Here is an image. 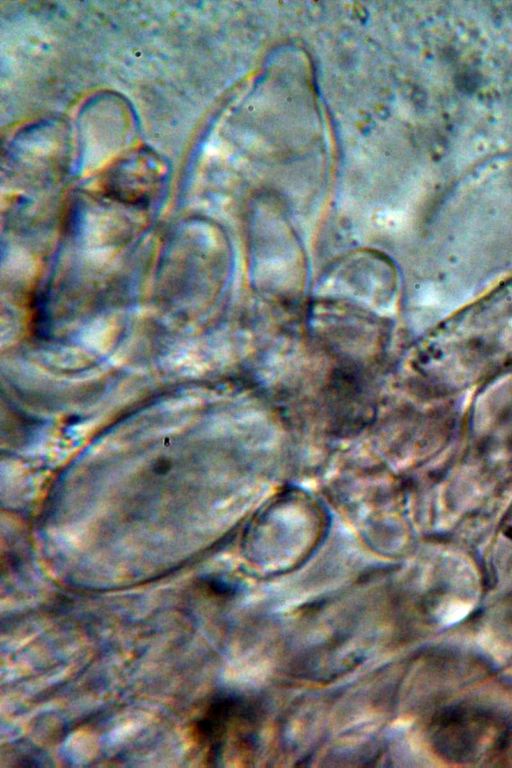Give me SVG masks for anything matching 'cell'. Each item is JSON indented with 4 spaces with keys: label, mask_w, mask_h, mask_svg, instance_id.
Segmentation results:
<instances>
[{
    "label": "cell",
    "mask_w": 512,
    "mask_h": 768,
    "mask_svg": "<svg viewBox=\"0 0 512 768\" xmlns=\"http://www.w3.org/2000/svg\"><path fill=\"white\" fill-rule=\"evenodd\" d=\"M499 727L494 720L480 710L452 707L441 711L433 721L432 739L437 751L452 761H476L484 753L486 745L499 748L492 740ZM497 736H503L497 735Z\"/></svg>",
    "instance_id": "2"
},
{
    "label": "cell",
    "mask_w": 512,
    "mask_h": 768,
    "mask_svg": "<svg viewBox=\"0 0 512 768\" xmlns=\"http://www.w3.org/2000/svg\"><path fill=\"white\" fill-rule=\"evenodd\" d=\"M420 351L449 365L512 359V277L440 323L420 342Z\"/></svg>",
    "instance_id": "1"
}]
</instances>
